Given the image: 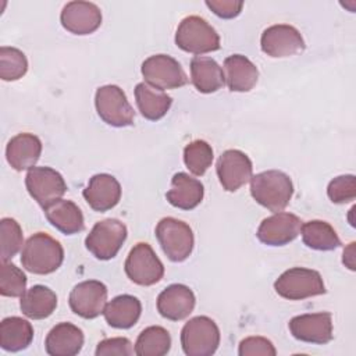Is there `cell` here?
I'll list each match as a JSON object with an SVG mask.
<instances>
[{
  "label": "cell",
  "instance_id": "1",
  "mask_svg": "<svg viewBox=\"0 0 356 356\" xmlns=\"http://www.w3.org/2000/svg\"><path fill=\"white\" fill-rule=\"evenodd\" d=\"M250 195L270 211H282L293 195V184L282 171L267 170L250 178Z\"/></svg>",
  "mask_w": 356,
  "mask_h": 356
},
{
  "label": "cell",
  "instance_id": "2",
  "mask_svg": "<svg viewBox=\"0 0 356 356\" xmlns=\"http://www.w3.org/2000/svg\"><path fill=\"white\" fill-rule=\"evenodd\" d=\"M64 260V249L58 241L44 232H36L28 238L21 250L22 267L39 275L54 273Z\"/></svg>",
  "mask_w": 356,
  "mask_h": 356
},
{
  "label": "cell",
  "instance_id": "3",
  "mask_svg": "<svg viewBox=\"0 0 356 356\" xmlns=\"http://www.w3.org/2000/svg\"><path fill=\"white\" fill-rule=\"evenodd\" d=\"M175 44L184 51L204 54L220 49V36L206 19L189 15L177 28Z\"/></svg>",
  "mask_w": 356,
  "mask_h": 356
},
{
  "label": "cell",
  "instance_id": "4",
  "mask_svg": "<svg viewBox=\"0 0 356 356\" xmlns=\"http://www.w3.org/2000/svg\"><path fill=\"white\" fill-rule=\"evenodd\" d=\"M275 292L289 300H302L325 293V285L318 271L305 267H292L284 271L274 282Z\"/></svg>",
  "mask_w": 356,
  "mask_h": 356
},
{
  "label": "cell",
  "instance_id": "5",
  "mask_svg": "<svg viewBox=\"0 0 356 356\" xmlns=\"http://www.w3.org/2000/svg\"><path fill=\"white\" fill-rule=\"evenodd\" d=\"M220 345V330L207 316L191 318L181 331V346L188 356H210Z\"/></svg>",
  "mask_w": 356,
  "mask_h": 356
},
{
  "label": "cell",
  "instance_id": "6",
  "mask_svg": "<svg viewBox=\"0 0 356 356\" xmlns=\"http://www.w3.org/2000/svg\"><path fill=\"white\" fill-rule=\"evenodd\" d=\"M156 238L171 261H184L193 250L195 238L191 227L174 217H164L159 221Z\"/></svg>",
  "mask_w": 356,
  "mask_h": 356
},
{
  "label": "cell",
  "instance_id": "7",
  "mask_svg": "<svg viewBox=\"0 0 356 356\" xmlns=\"http://www.w3.org/2000/svg\"><path fill=\"white\" fill-rule=\"evenodd\" d=\"M95 106L99 117L111 127L121 128L134 124L135 111L124 90L117 85H104L97 88Z\"/></svg>",
  "mask_w": 356,
  "mask_h": 356
},
{
  "label": "cell",
  "instance_id": "8",
  "mask_svg": "<svg viewBox=\"0 0 356 356\" xmlns=\"http://www.w3.org/2000/svg\"><path fill=\"white\" fill-rule=\"evenodd\" d=\"M127 239V227L117 218H106L93 225L85 239L86 249L99 260L113 259Z\"/></svg>",
  "mask_w": 356,
  "mask_h": 356
},
{
  "label": "cell",
  "instance_id": "9",
  "mask_svg": "<svg viewBox=\"0 0 356 356\" xmlns=\"http://www.w3.org/2000/svg\"><path fill=\"white\" fill-rule=\"evenodd\" d=\"M127 277L142 286H150L157 284L164 275V266L146 242L136 243L124 264Z\"/></svg>",
  "mask_w": 356,
  "mask_h": 356
},
{
  "label": "cell",
  "instance_id": "10",
  "mask_svg": "<svg viewBox=\"0 0 356 356\" xmlns=\"http://www.w3.org/2000/svg\"><path fill=\"white\" fill-rule=\"evenodd\" d=\"M145 82L156 89H177L188 82V76L181 64L167 54H154L142 63Z\"/></svg>",
  "mask_w": 356,
  "mask_h": 356
},
{
  "label": "cell",
  "instance_id": "11",
  "mask_svg": "<svg viewBox=\"0 0 356 356\" xmlns=\"http://www.w3.org/2000/svg\"><path fill=\"white\" fill-rule=\"evenodd\" d=\"M25 186L42 209L61 199L67 192L63 175L50 167H32L25 177Z\"/></svg>",
  "mask_w": 356,
  "mask_h": 356
},
{
  "label": "cell",
  "instance_id": "12",
  "mask_svg": "<svg viewBox=\"0 0 356 356\" xmlns=\"http://www.w3.org/2000/svg\"><path fill=\"white\" fill-rule=\"evenodd\" d=\"M107 286L97 280H88L76 284L68 298L71 310L82 318H96L104 310Z\"/></svg>",
  "mask_w": 356,
  "mask_h": 356
},
{
  "label": "cell",
  "instance_id": "13",
  "mask_svg": "<svg viewBox=\"0 0 356 356\" xmlns=\"http://www.w3.org/2000/svg\"><path fill=\"white\" fill-rule=\"evenodd\" d=\"M260 46L267 56L282 58L300 53L305 49V40L295 26L277 24L263 31Z\"/></svg>",
  "mask_w": 356,
  "mask_h": 356
},
{
  "label": "cell",
  "instance_id": "14",
  "mask_svg": "<svg viewBox=\"0 0 356 356\" xmlns=\"http://www.w3.org/2000/svg\"><path fill=\"white\" fill-rule=\"evenodd\" d=\"M302 221L292 213L278 211L264 218L257 228V238L261 243L268 246H284L300 234Z\"/></svg>",
  "mask_w": 356,
  "mask_h": 356
},
{
  "label": "cell",
  "instance_id": "15",
  "mask_svg": "<svg viewBox=\"0 0 356 356\" xmlns=\"http://www.w3.org/2000/svg\"><path fill=\"white\" fill-rule=\"evenodd\" d=\"M216 170L222 188L228 192H235L250 181L253 165L243 152L229 149L218 157Z\"/></svg>",
  "mask_w": 356,
  "mask_h": 356
},
{
  "label": "cell",
  "instance_id": "16",
  "mask_svg": "<svg viewBox=\"0 0 356 356\" xmlns=\"http://www.w3.org/2000/svg\"><path fill=\"white\" fill-rule=\"evenodd\" d=\"M288 327L293 338L302 342L324 345L332 339V317L328 312L295 316Z\"/></svg>",
  "mask_w": 356,
  "mask_h": 356
},
{
  "label": "cell",
  "instance_id": "17",
  "mask_svg": "<svg viewBox=\"0 0 356 356\" xmlns=\"http://www.w3.org/2000/svg\"><path fill=\"white\" fill-rule=\"evenodd\" d=\"M60 21L74 35H89L100 26L102 11L89 1H70L63 7Z\"/></svg>",
  "mask_w": 356,
  "mask_h": 356
},
{
  "label": "cell",
  "instance_id": "18",
  "mask_svg": "<svg viewBox=\"0 0 356 356\" xmlns=\"http://www.w3.org/2000/svg\"><path fill=\"white\" fill-rule=\"evenodd\" d=\"M196 298L192 289L184 284H171L157 298L159 313L171 321L186 318L195 309Z\"/></svg>",
  "mask_w": 356,
  "mask_h": 356
},
{
  "label": "cell",
  "instance_id": "19",
  "mask_svg": "<svg viewBox=\"0 0 356 356\" xmlns=\"http://www.w3.org/2000/svg\"><path fill=\"white\" fill-rule=\"evenodd\" d=\"M83 199L95 211H107L121 199V185L110 174L93 175L82 192Z\"/></svg>",
  "mask_w": 356,
  "mask_h": 356
},
{
  "label": "cell",
  "instance_id": "20",
  "mask_svg": "<svg viewBox=\"0 0 356 356\" xmlns=\"http://www.w3.org/2000/svg\"><path fill=\"white\" fill-rule=\"evenodd\" d=\"M42 153V142L33 134H18L13 136L6 147V159L15 171L31 170Z\"/></svg>",
  "mask_w": 356,
  "mask_h": 356
},
{
  "label": "cell",
  "instance_id": "21",
  "mask_svg": "<svg viewBox=\"0 0 356 356\" xmlns=\"http://www.w3.org/2000/svg\"><path fill=\"white\" fill-rule=\"evenodd\" d=\"M83 332L71 323H58L47 334L46 352L50 356H74L83 346Z\"/></svg>",
  "mask_w": 356,
  "mask_h": 356
},
{
  "label": "cell",
  "instance_id": "22",
  "mask_svg": "<svg viewBox=\"0 0 356 356\" xmlns=\"http://www.w3.org/2000/svg\"><path fill=\"white\" fill-rule=\"evenodd\" d=\"M203 184L186 172H177L171 178V189L165 193L171 206L181 210H192L203 200Z\"/></svg>",
  "mask_w": 356,
  "mask_h": 356
},
{
  "label": "cell",
  "instance_id": "23",
  "mask_svg": "<svg viewBox=\"0 0 356 356\" xmlns=\"http://www.w3.org/2000/svg\"><path fill=\"white\" fill-rule=\"evenodd\" d=\"M225 83L231 92H249L257 82V67L242 54H232L224 60Z\"/></svg>",
  "mask_w": 356,
  "mask_h": 356
},
{
  "label": "cell",
  "instance_id": "24",
  "mask_svg": "<svg viewBox=\"0 0 356 356\" xmlns=\"http://www.w3.org/2000/svg\"><path fill=\"white\" fill-rule=\"evenodd\" d=\"M44 210L47 221L60 232L74 235L83 229L85 221L81 209L71 200L58 199L49 204Z\"/></svg>",
  "mask_w": 356,
  "mask_h": 356
},
{
  "label": "cell",
  "instance_id": "25",
  "mask_svg": "<svg viewBox=\"0 0 356 356\" xmlns=\"http://www.w3.org/2000/svg\"><path fill=\"white\" fill-rule=\"evenodd\" d=\"M140 300L132 295H120L106 303L103 316L113 328L127 330L135 325L140 317Z\"/></svg>",
  "mask_w": 356,
  "mask_h": 356
},
{
  "label": "cell",
  "instance_id": "26",
  "mask_svg": "<svg viewBox=\"0 0 356 356\" xmlns=\"http://www.w3.org/2000/svg\"><path fill=\"white\" fill-rule=\"evenodd\" d=\"M191 79L200 93H213L225 83L222 68L210 57L196 56L191 60Z\"/></svg>",
  "mask_w": 356,
  "mask_h": 356
},
{
  "label": "cell",
  "instance_id": "27",
  "mask_svg": "<svg viewBox=\"0 0 356 356\" xmlns=\"http://www.w3.org/2000/svg\"><path fill=\"white\" fill-rule=\"evenodd\" d=\"M19 307L28 318H47L57 307V295L44 285H33L21 296Z\"/></svg>",
  "mask_w": 356,
  "mask_h": 356
},
{
  "label": "cell",
  "instance_id": "28",
  "mask_svg": "<svg viewBox=\"0 0 356 356\" xmlns=\"http://www.w3.org/2000/svg\"><path fill=\"white\" fill-rule=\"evenodd\" d=\"M135 100L140 114L150 121L163 118L172 103V99L164 90L156 89L146 82H140L135 86Z\"/></svg>",
  "mask_w": 356,
  "mask_h": 356
},
{
  "label": "cell",
  "instance_id": "29",
  "mask_svg": "<svg viewBox=\"0 0 356 356\" xmlns=\"http://www.w3.org/2000/svg\"><path fill=\"white\" fill-rule=\"evenodd\" d=\"M33 339V328L28 320L17 316L6 317L0 323V346L7 352L26 349Z\"/></svg>",
  "mask_w": 356,
  "mask_h": 356
},
{
  "label": "cell",
  "instance_id": "30",
  "mask_svg": "<svg viewBox=\"0 0 356 356\" xmlns=\"http://www.w3.org/2000/svg\"><path fill=\"white\" fill-rule=\"evenodd\" d=\"M303 243L314 250H334L341 246V239L335 229L327 221L312 220L302 224L300 228Z\"/></svg>",
  "mask_w": 356,
  "mask_h": 356
},
{
  "label": "cell",
  "instance_id": "31",
  "mask_svg": "<svg viewBox=\"0 0 356 356\" xmlns=\"http://www.w3.org/2000/svg\"><path fill=\"white\" fill-rule=\"evenodd\" d=\"M170 348V332L160 325L145 328L135 342V353L139 356H164Z\"/></svg>",
  "mask_w": 356,
  "mask_h": 356
},
{
  "label": "cell",
  "instance_id": "32",
  "mask_svg": "<svg viewBox=\"0 0 356 356\" xmlns=\"http://www.w3.org/2000/svg\"><path fill=\"white\" fill-rule=\"evenodd\" d=\"M184 161L193 175L202 177L213 163V149L204 140H193L184 149Z\"/></svg>",
  "mask_w": 356,
  "mask_h": 356
},
{
  "label": "cell",
  "instance_id": "33",
  "mask_svg": "<svg viewBox=\"0 0 356 356\" xmlns=\"http://www.w3.org/2000/svg\"><path fill=\"white\" fill-rule=\"evenodd\" d=\"M28 71V60L25 54L8 46L0 47V78L3 81H17Z\"/></svg>",
  "mask_w": 356,
  "mask_h": 356
},
{
  "label": "cell",
  "instance_id": "34",
  "mask_svg": "<svg viewBox=\"0 0 356 356\" xmlns=\"http://www.w3.org/2000/svg\"><path fill=\"white\" fill-rule=\"evenodd\" d=\"M22 229L19 224L10 217H4L0 221V256L1 261H8L13 259L22 246Z\"/></svg>",
  "mask_w": 356,
  "mask_h": 356
},
{
  "label": "cell",
  "instance_id": "35",
  "mask_svg": "<svg viewBox=\"0 0 356 356\" xmlns=\"http://www.w3.org/2000/svg\"><path fill=\"white\" fill-rule=\"evenodd\" d=\"M26 277L15 264L1 261L0 268V293L8 298H18L25 293Z\"/></svg>",
  "mask_w": 356,
  "mask_h": 356
},
{
  "label": "cell",
  "instance_id": "36",
  "mask_svg": "<svg viewBox=\"0 0 356 356\" xmlns=\"http://www.w3.org/2000/svg\"><path fill=\"white\" fill-rule=\"evenodd\" d=\"M327 195L332 203H348L356 197V178L352 174L339 175L330 181Z\"/></svg>",
  "mask_w": 356,
  "mask_h": 356
},
{
  "label": "cell",
  "instance_id": "37",
  "mask_svg": "<svg viewBox=\"0 0 356 356\" xmlns=\"http://www.w3.org/2000/svg\"><path fill=\"white\" fill-rule=\"evenodd\" d=\"M239 356H275L277 350L273 345V342L267 338L263 337H248L241 341L239 349H238Z\"/></svg>",
  "mask_w": 356,
  "mask_h": 356
},
{
  "label": "cell",
  "instance_id": "38",
  "mask_svg": "<svg viewBox=\"0 0 356 356\" xmlns=\"http://www.w3.org/2000/svg\"><path fill=\"white\" fill-rule=\"evenodd\" d=\"M135 353V349L132 348V343L128 338L124 337H115V338H107L97 343L96 356H131Z\"/></svg>",
  "mask_w": 356,
  "mask_h": 356
},
{
  "label": "cell",
  "instance_id": "39",
  "mask_svg": "<svg viewBox=\"0 0 356 356\" xmlns=\"http://www.w3.org/2000/svg\"><path fill=\"white\" fill-rule=\"evenodd\" d=\"M206 6L220 18L229 19L241 14L243 3L235 0H207Z\"/></svg>",
  "mask_w": 356,
  "mask_h": 356
},
{
  "label": "cell",
  "instance_id": "40",
  "mask_svg": "<svg viewBox=\"0 0 356 356\" xmlns=\"http://www.w3.org/2000/svg\"><path fill=\"white\" fill-rule=\"evenodd\" d=\"M355 242H350L345 249H343V264L349 268V270H355Z\"/></svg>",
  "mask_w": 356,
  "mask_h": 356
}]
</instances>
